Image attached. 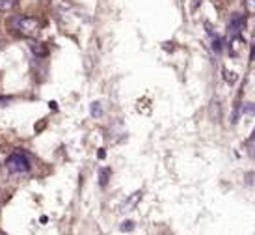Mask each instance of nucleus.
I'll use <instances>...</instances> for the list:
<instances>
[{"label": "nucleus", "instance_id": "9d476101", "mask_svg": "<svg viewBox=\"0 0 255 235\" xmlns=\"http://www.w3.org/2000/svg\"><path fill=\"white\" fill-rule=\"evenodd\" d=\"M121 232H130V230H134V222L132 221H125L123 224H121Z\"/></svg>", "mask_w": 255, "mask_h": 235}, {"label": "nucleus", "instance_id": "f03ea898", "mask_svg": "<svg viewBox=\"0 0 255 235\" xmlns=\"http://www.w3.org/2000/svg\"><path fill=\"white\" fill-rule=\"evenodd\" d=\"M6 170L11 176H24L30 172V159L24 153L17 151L13 155H9L6 159Z\"/></svg>", "mask_w": 255, "mask_h": 235}, {"label": "nucleus", "instance_id": "1a4fd4ad", "mask_svg": "<svg viewBox=\"0 0 255 235\" xmlns=\"http://www.w3.org/2000/svg\"><path fill=\"white\" fill-rule=\"evenodd\" d=\"M140 196H142V194H140V193H136L134 200H132V198H128L127 206H125V211H130V207H134V204H136V202H138V200H140Z\"/></svg>", "mask_w": 255, "mask_h": 235}, {"label": "nucleus", "instance_id": "ddd939ff", "mask_svg": "<svg viewBox=\"0 0 255 235\" xmlns=\"http://www.w3.org/2000/svg\"><path fill=\"white\" fill-rule=\"evenodd\" d=\"M248 183H250V185H252V187H255V172H254V174H250V176H248Z\"/></svg>", "mask_w": 255, "mask_h": 235}, {"label": "nucleus", "instance_id": "f257e3e1", "mask_svg": "<svg viewBox=\"0 0 255 235\" xmlns=\"http://www.w3.org/2000/svg\"><path fill=\"white\" fill-rule=\"evenodd\" d=\"M11 30H15L19 36L24 37H36L41 30V21L36 17H30V15H17L9 22Z\"/></svg>", "mask_w": 255, "mask_h": 235}, {"label": "nucleus", "instance_id": "423d86ee", "mask_svg": "<svg viewBox=\"0 0 255 235\" xmlns=\"http://www.w3.org/2000/svg\"><path fill=\"white\" fill-rule=\"evenodd\" d=\"M108 178H110V168H103V170L99 172V183H101V187H107Z\"/></svg>", "mask_w": 255, "mask_h": 235}, {"label": "nucleus", "instance_id": "6e6552de", "mask_svg": "<svg viewBox=\"0 0 255 235\" xmlns=\"http://www.w3.org/2000/svg\"><path fill=\"white\" fill-rule=\"evenodd\" d=\"M92 116H95V118H101L103 116V108H101V103H92Z\"/></svg>", "mask_w": 255, "mask_h": 235}, {"label": "nucleus", "instance_id": "dca6fc26", "mask_svg": "<svg viewBox=\"0 0 255 235\" xmlns=\"http://www.w3.org/2000/svg\"><path fill=\"white\" fill-rule=\"evenodd\" d=\"M0 235H6V234H4V232H2V230H0Z\"/></svg>", "mask_w": 255, "mask_h": 235}, {"label": "nucleus", "instance_id": "20e7f679", "mask_svg": "<svg viewBox=\"0 0 255 235\" xmlns=\"http://www.w3.org/2000/svg\"><path fill=\"white\" fill-rule=\"evenodd\" d=\"M17 4H19V0H0V11H2V13H7V11L15 9Z\"/></svg>", "mask_w": 255, "mask_h": 235}, {"label": "nucleus", "instance_id": "f8f14e48", "mask_svg": "<svg viewBox=\"0 0 255 235\" xmlns=\"http://www.w3.org/2000/svg\"><path fill=\"white\" fill-rule=\"evenodd\" d=\"M244 114H246V116H254L255 114V105H248V107L244 108Z\"/></svg>", "mask_w": 255, "mask_h": 235}, {"label": "nucleus", "instance_id": "4468645a", "mask_svg": "<svg viewBox=\"0 0 255 235\" xmlns=\"http://www.w3.org/2000/svg\"><path fill=\"white\" fill-rule=\"evenodd\" d=\"M250 58H252V62H255V41H254V47H252V54H250Z\"/></svg>", "mask_w": 255, "mask_h": 235}, {"label": "nucleus", "instance_id": "39448f33", "mask_svg": "<svg viewBox=\"0 0 255 235\" xmlns=\"http://www.w3.org/2000/svg\"><path fill=\"white\" fill-rule=\"evenodd\" d=\"M30 49H32V52L36 54V56H47V47L43 45V43H30Z\"/></svg>", "mask_w": 255, "mask_h": 235}, {"label": "nucleus", "instance_id": "9b49d317", "mask_svg": "<svg viewBox=\"0 0 255 235\" xmlns=\"http://www.w3.org/2000/svg\"><path fill=\"white\" fill-rule=\"evenodd\" d=\"M244 4H246V9H248V13L255 15V0H244Z\"/></svg>", "mask_w": 255, "mask_h": 235}, {"label": "nucleus", "instance_id": "2eb2a0df", "mask_svg": "<svg viewBox=\"0 0 255 235\" xmlns=\"http://www.w3.org/2000/svg\"><path fill=\"white\" fill-rule=\"evenodd\" d=\"M105 155H107V151H105V150H101V151H99V159H103V157H105Z\"/></svg>", "mask_w": 255, "mask_h": 235}, {"label": "nucleus", "instance_id": "0eeeda50", "mask_svg": "<svg viewBox=\"0 0 255 235\" xmlns=\"http://www.w3.org/2000/svg\"><path fill=\"white\" fill-rule=\"evenodd\" d=\"M241 49H242V39L241 37H235L233 41H231V54H239L241 52Z\"/></svg>", "mask_w": 255, "mask_h": 235}, {"label": "nucleus", "instance_id": "7ed1b4c3", "mask_svg": "<svg viewBox=\"0 0 255 235\" xmlns=\"http://www.w3.org/2000/svg\"><path fill=\"white\" fill-rule=\"evenodd\" d=\"M244 26H246V19H244L242 15L235 13L233 17H231V21H229V30H231L233 34H241L242 30H244Z\"/></svg>", "mask_w": 255, "mask_h": 235}]
</instances>
